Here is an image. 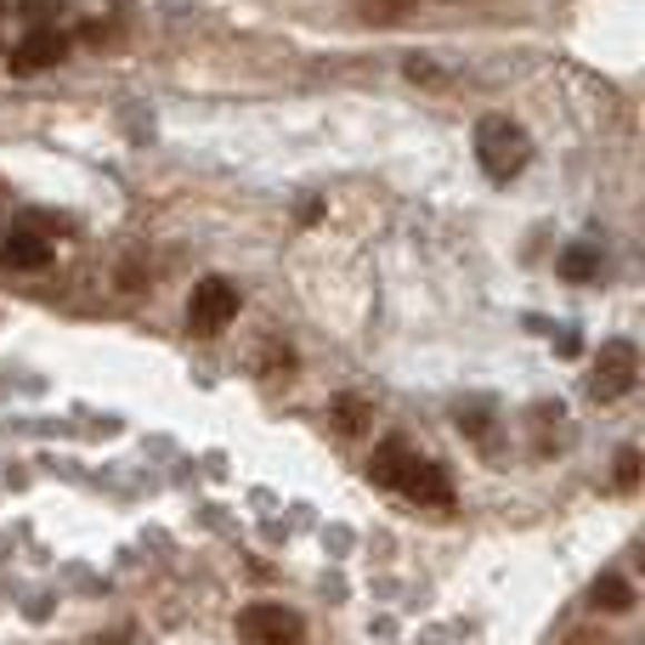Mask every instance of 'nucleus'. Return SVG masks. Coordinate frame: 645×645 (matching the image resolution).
Masks as SVG:
<instances>
[{
	"label": "nucleus",
	"mask_w": 645,
	"mask_h": 645,
	"mask_svg": "<svg viewBox=\"0 0 645 645\" xmlns=\"http://www.w3.org/2000/svg\"><path fill=\"white\" fill-rule=\"evenodd\" d=\"M476 159H482V170H487L493 181H509V176H522V170H527L533 142H527V131H522L515 119L487 113V119L476 125Z\"/></svg>",
	"instance_id": "nucleus-1"
},
{
	"label": "nucleus",
	"mask_w": 645,
	"mask_h": 645,
	"mask_svg": "<svg viewBox=\"0 0 645 645\" xmlns=\"http://www.w3.org/2000/svg\"><path fill=\"white\" fill-rule=\"evenodd\" d=\"M335 425H340L346 436H357V430H368V425H374V414H368V403L340 397V403H335Z\"/></svg>",
	"instance_id": "nucleus-10"
},
{
	"label": "nucleus",
	"mask_w": 645,
	"mask_h": 645,
	"mask_svg": "<svg viewBox=\"0 0 645 645\" xmlns=\"http://www.w3.org/2000/svg\"><path fill=\"white\" fill-rule=\"evenodd\" d=\"M414 7V0H363V23H403V12Z\"/></svg>",
	"instance_id": "nucleus-11"
},
{
	"label": "nucleus",
	"mask_w": 645,
	"mask_h": 645,
	"mask_svg": "<svg viewBox=\"0 0 645 645\" xmlns=\"http://www.w3.org/2000/svg\"><path fill=\"white\" fill-rule=\"evenodd\" d=\"M244 634L255 645H300V617L284 606H249L244 612Z\"/></svg>",
	"instance_id": "nucleus-4"
},
{
	"label": "nucleus",
	"mask_w": 645,
	"mask_h": 645,
	"mask_svg": "<svg viewBox=\"0 0 645 645\" xmlns=\"http://www.w3.org/2000/svg\"><path fill=\"white\" fill-rule=\"evenodd\" d=\"M634 379H639V351L628 346V340H612V346H601V357H595V397L601 403H617V397H628L634 391Z\"/></svg>",
	"instance_id": "nucleus-3"
},
{
	"label": "nucleus",
	"mask_w": 645,
	"mask_h": 645,
	"mask_svg": "<svg viewBox=\"0 0 645 645\" xmlns=\"http://www.w3.org/2000/svg\"><path fill=\"white\" fill-rule=\"evenodd\" d=\"M397 493H408V498H419V504H454V487H447V476L436 470V465H425V459H408L403 465V476H397Z\"/></svg>",
	"instance_id": "nucleus-6"
},
{
	"label": "nucleus",
	"mask_w": 645,
	"mask_h": 645,
	"mask_svg": "<svg viewBox=\"0 0 645 645\" xmlns=\"http://www.w3.org/2000/svg\"><path fill=\"white\" fill-rule=\"evenodd\" d=\"M617 487H623V493L639 487V454H623V459H617Z\"/></svg>",
	"instance_id": "nucleus-12"
},
{
	"label": "nucleus",
	"mask_w": 645,
	"mask_h": 645,
	"mask_svg": "<svg viewBox=\"0 0 645 645\" xmlns=\"http://www.w3.org/2000/svg\"><path fill=\"white\" fill-rule=\"evenodd\" d=\"M0 267H12V272H40L51 267V244L40 232H12L7 244H0Z\"/></svg>",
	"instance_id": "nucleus-7"
},
{
	"label": "nucleus",
	"mask_w": 645,
	"mask_h": 645,
	"mask_svg": "<svg viewBox=\"0 0 645 645\" xmlns=\"http://www.w3.org/2000/svg\"><path fill=\"white\" fill-rule=\"evenodd\" d=\"M560 272H566L572 284H589V278L601 272V255H595V249H566V255H560Z\"/></svg>",
	"instance_id": "nucleus-9"
},
{
	"label": "nucleus",
	"mask_w": 645,
	"mask_h": 645,
	"mask_svg": "<svg viewBox=\"0 0 645 645\" xmlns=\"http://www.w3.org/2000/svg\"><path fill=\"white\" fill-rule=\"evenodd\" d=\"M62 51H69V40H62L57 29H34L12 46V75H40L51 69V62H62Z\"/></svg>",
	"instance_id": "nucleus-5"
},
{
	"label": "nucleus",
	"mask_w": 645,
	"mask_h": 645,
	"mask_svg": "<svg viewBox=\"0 0 645 645\" xmlns=\"http://www.w3.org/2000/svg\"><path fill=\"white\" fill-rule=\"evenodd\" d=\"M595 606L601 612H628L634 606V589L623 584V577H601V584H595Z\"/></svg>",
	"instance_id": "nucleus-8"
},
{
	"label": "nucleus",
	"mask_w": 645,
	"mask_h": 645,
	"mask_svg": "<svg viewBox=\"0 0 645 645\" xmlns=\"http://www.w3.org/2000/svg\"><path fill=\"white\" fill-rule=\"evenodd\" d=\"M295 368V357L284 351V346H272V357H267V379H278V374H289Z\"/></svg>",
	"instance_id": "nucleus-13"
},
{
	"label": "nucleus",
	"mask_w": 645,
	"mask_h": 645,
	"mask_svg": "<svg viewBox=\"0 0 645 645\" xmlns=\"http://www.w3.org/2000/svg\"><path fill=\"white\" fill-rule=\"evenodd\" d=\"M232 317H238V289H232L227 278H205L199 289H192V300H187L192 335H221Z\"/></svg>",
	"instance_id": "nucleus-2"
}]
</instances>
